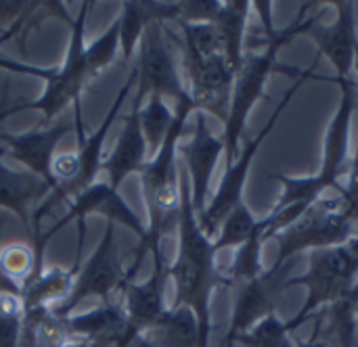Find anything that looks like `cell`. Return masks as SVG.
Returning <instances> with one entry per match:
<instances>
[{"mask_svg": "<svg viewBox=\"0 0 358 347\" xmlns=\"http://www.w3.org/2000/svg\"><path fill=\"white\" fill-rule=\"evenodd\" d=\"M357 318H358V302H357Z\"/></svg>", "mask_w": 358, "mask_h": 347, "instance_id": "44", "label": "cell"}, {"mask_svg": "<svg viewBox=\"0 0 358 347\" xmlns=\"http://www.w3.org/2000/svg\"><path fill=\"white\" fill-rule=\"evenodd\" d=\"M138 117H141V128H143V136L147 140V149L151 151V155L162 147L164 138L168 136L172 121H174V111L168 109L166 98L159 94H149L141 109H138Z\"/></svg>", "mask_w": 358, "mask_h": 347, "instance_id": "27", "label": "cell"}, {"mask_svg": "<svg viewBox=\"0 0 358 347\" xmlns=\"http://www.w3.org/2000/svg\"><path fill=\"white\" fill-rule=\"evenodd\" d=\"M358 281V258L346 247L315 249L308 258V270L300 276H292L285 283L287 287H306V300L300 312L285 323L287 331H298L310 316L323 308L331 306L338 300L346 297Z\"/></svg>", "mask_w": 358, "mask_h": 347, "instance_id": "6", "label": "cell"}, {"mask_svg": "<svg viewBox=\"0 0 358 347\" xmlns=\"http://www.w3.org/2000/svg\"><path fill=\"white\" fill-rule=\"evenodd\" d=\"M336 21L331 25L313 23L306 31L315 44L319 46V54L327 57L336 69V80H355V61H357V23H355V2L350 0H334Z\"/></svg>", "mask_w": 358, "mask_h": 347, "instance_id": "16", "label": "cell"}, {"mask_svg": "<svg viewBox=\"0 0 358 347\" xmlns=\"http://www.w3.org/2000/svg\"><path fill=\"white\" fill-rule=\"evenodd\" d=\"M80 266H71V268H48L42 270L40 274H36L21 291V302H23V310H36V308H52L57 304H61L78 276Z\"/></svg>", "mask_w": 358, "mask_h": 347, "instance_id": "23", "label": "cell"}, {"mask_svg": "<svg viewBox=\"0 0 358 347\" xmlns=\"http://www.w3.org/2000/svg\"><path fill=\"white\" fill-rule=\"evenodd\" d=\"M65 347H90V346H88L86 341H82V339H80V341H67V346Z\"/></svg>", "mask_w": 358, "mask_h": 347, "instance_id": "42", "label": "cell"}, {"mask_svg": "<svg viewBox=\"0 0 358 347\" xmlns=\"http://www.w3.org/2000/svg\"><path fill=\"white\" fill-rule=\"evenodd\" d=\"M252 8H256V10H258V15H260V19H262L264 42H266V40H271V38L277 34V29H275V25H273V2H268V0L252 2Z\"/></svg>", "mask_w": 358, "mask_h": 347, "instance_id": "36", "label": "cell"}, {"mask_svg": "<svg viewBox=\"0 0 358 347\" xmlns=\"http://www.w3.org/2000/svg\"><path fill=\"white\" fill-rule=\"evenodd\" d=\"M52 191V186L27 172V170H13L2 161L0 153V207L8 209L23 226L27 239H34L31 230V205L38 201V205L46 199V195ZM36 205V207H38Z\"/></svg>", "mask_w": 358, "mask_h": 347, "instance_id": "21", "label": "cell"}, {"mask_svg": "<svg viewBox=\"0 0 358 347\" xmlns=\"http://www.w3.org/2000/svg\"><path fill=\"white\" fill-rule=\"evenodd\" d=\"M355 220H358V214L346 197H321L292 226L275 237L279 247L275 266L294 262V258L302 251L346 245L352 239Z\"/></svg>", "mask_w": 358, "mask_h": 347, "instance_id": "4", "label": "cell"}, {"mask_svg": "<svg viewBox=\"0 0 358 347\" xmlns=\"http://www.w3.org/2000/svg\"><path fill=\"white\" fill-rule=\"evenodd\" d=\"M136 347H151V344H149L147 339H138V344H136Z\"/></svg>", "mask_w": 358, "mask_h": 347, "instance_id": "43", "label": "cell"}, {"mask_svg": "<svg viewBox=\"0 0 358 347\" xmlns=\"http://www.w3.org/2000/svg\"><path fill=\"white\" fill-rule=\"evenodd\" d=\"M220 0H180L176 23H214Z\"/></svg>", "mask_w": 358, "mask_h": 347, "instance_id": "34", "label": "cell"}, {"mask_svg": "<svg viewBox=\"0 0 358 347\" xmlns=\"http://www.w3.org/2000/svg\"><path fill=\"white\" fill-rule=\"evenodd\" d=\"M346 247H348V249H350V251H352V253L358 258V237H352V239L346 243Z\"/></svg>", "mask_w": 358, "mask_h": 347, "instance_id": "41", "label": "cell"}, {"mask_svg": "<svg viewBox=\"0 0 358 347\" xmlns=\"http://www.w3.org/2000/svg\"><path fill=\"white\" fill-rule=\"evenodd\" d=\"M168 264L153 266V272L143 283L124 287V312L128 318L126 339L130 344L143 339L168 312L166 308Z\"/></svg>", "mask_w": 358, "mask_h": 347, "instance_id": "18", "label": "cell"}, {"mask_svg": "<svg viewBox=\"0 0 358 347\" xmlns=\"http://www.w3.org/2000/svg\"><path fill=\"white\" fill-rule=\"evenodd\" d=\"M289 264L292 262L283 266L273 264L268 270L260 272L258 276L233 287L235 289L233 316H231V325H229L222 347H233L239 335L248 333L262 318L277 312V304L281 300V293L285 291Z\"/></svg>", "mask_w": 358, "mask_h": 347, "instance_id": "12", "label": "cell"}, {"mask_svg": "<svg viewBox=\"0 0 358 347\" xmlns=\"http://www.w3.org/2000/svg\"><path fill=\"white\" fill-rule=\"evenodd\" d=\"M317 65H319V57H317L315 63H313L308 69H304V71L298 75V80L287 88V92L283 94L281 103L277 105V109L273 111L271 119L264 124V128L260 130V134L254 136V138L239 151L237 159H235L231 165H227L224 176H222V180H220L216 193H214L212 199L208 201L203 214L197 218V220H199V226H201V230L206 232L208 239H212V241L216 239V235H218L220 224L224 222V218L231 214V209H233L235 205H239V203L243 201V189H245L248 176H250L252 163H254V159H256V153L260 151L262 142L266 140V136H268V134L273 132V128L277 126V121H279V117L283 115L285 107H289V103H292V98L296 96V92L302 88V84H304L308 77H313Z\"/></svg>", "mask_w": 358, "mask_h": 347, "instance_id": "9", "label": "cell"}, {"mask_svg": "<svg viewBox=\"0 0 358 347\" xmlns=\"http://www.w3.org/2000/svg\"><path fill=\"white\" fill-rule=\"evenodd\" d=\"M0 266L2 272L23 291V287L40 274L42 256L36 253L31 243H8L0 247Z\"/></svg>", "mask_w": 358, "mask_h": 347, "instance_id": "26", "label": "cell"}, {"mask_svg": "<svg viewBox=\"0 0 358 347\" xmlns=\"http://www.w3.org/2000/svg\"><path fill=\"white\" fill-rule=\"evenodd\" d=\"M308 4H302L298 17L294 23H289L283 29H277V34L264 42V50L248 54L243 59L241 69L235 73V82H233V92H231V103H229V115L224 121V130L220 134L222 142H224V155H227V165H231L237 155H239V140L245 132V124L250 119V113L254 109V105L264 98V88L268 82V75L277 63V54L279 50L289 44L296 36L306 34L315 21H319V17H310L306 19Z\"/></svg>", "mask_w": 358, "mask_h": 347, "instance_id": "3", "label": "cell"}, {"mask_svg": "<svg viewBox=\"0 0 358 347\" xmlns=\"http://www.w3.org/2000/svg\"><path fill=\"white\" fill-rule=\"evenodd\" d=\"M224 153V142L220 136H216L206 119V113L195 111V130L191 140L185 145L178 142V161L182 163L189 184H191V203L197 214V218L203 214L210 197V182L214 176V170L218 165L220 155Z\"/></svg>", "mask_w": 358, "mask_h": 347, "instance_id": "13", "label": "cell"}, {"mask_svg": "<svg viewBox=\"0 0 358 347\" xmlns=\"http://www.w3.org/2000/svg\"><path fill=\"white\" fill-rule=\"evenodd\" d=\"M178 249L168 266V279L174 281L172 308H189L195 314L199 329V347H210L212 335V293L216 287H227L224 274L216 268L214 241L206 237L191 203L189 176L178 161Z\"/></svg>", "mask_w": 358, "mask_h": 347, "instance_id": "1", "label": "cell"}, {"mask_svg": "<svg viewBox=\"0 0 358 347\" xmlns=\"http://www.w3.org/2000/svg\"><path fill=\"white\" fill-rule=\"evenodd\" d=\"M117 50H120V21L115 17L101 36H96L90 44H86V61H88L90 77L101 75L115 61Z\"/></svg>", "mask_w": 358, "mask_h": 347, "instance_id": "32", "label": "cell"}, {"mask_svg": "<svg viewBox=\"0 0 358 347\" xmlns=\"http://www.w3.org/2000/svg\"><path fill=\"white\" fill-rule=\"evenodd\" d=\"M235 344L241 347H294V341H289V331L277 312L268 314L248 333L239 335Z\"/></svg>", "mask_w": 358, "mask_h": 347, "instance_id": "31", "label": "cell"}, {"mask_svg": "<svg viewBox=\"0 0 358 347\" xmlns=\"http://www.w3.org/2000/svg\"><path fill=\"white\" fill-rule=\"evenodd\" d=\"M124 287H126V270L115 243V224L107 222L103 239L99 241L96 249L86 260V264L80 266L69 295L61 304L48 310L59 318H67L73 312V308H78L84 300L99 297L103 304H109L111 293L117 289L124 291Z\"/></svg>", "mask_w": 358, "mask_h": 347, "instance_id": "10", "label": "cell"}, {"mask_svg": "<svg viewBox=\"0 0 358 347\" xmlns=\"http://www.w3.org/2000/svg\"><path fill=\"white\" fill-rule=\"evenodd\" d=\"M65 329L69 337H80L90 347H130L126 339L128 318L124 306L120 304H101L84 314L67 316Z\"/></svg>", "mask_w": 358, "mask_h": 347, "instance_id": "20", "label": "cell"}, {"mask_svg": "<svg viewBox=\"0 0 358 347\" xmlns=\"http://www.w3.org/2000/svg\"><path fill=\"white\" fill-rule=\"evenodd\" d=\"M266 228H268V220H266V218L258 220V230H256V235H254L248 243H243L241 247H237L233 266H231V270L224 274L227 287L233 289V287H237V285H241V283H245V281L258 276L260 272H264L260 256H262V247H264V243H266Z\"/></svg>", "mask_w": 358, "mask_h": 347, "instance_id": "25", "label": "cell"}, {"mask_svg": "<svg viewBox=\"0 0 358 347\" xmlns=\"http://www.w3.org/2000/svg\"><path fill=\"white\" fill-rule=\"evenodd\" d=\"M71 130H76L73 124H52V126H38V128H31L21 134L0 132V145H4V149H0V153L2 155L8 153L27 172L44 178L55 191L57 182L52 178L50 165H52L55 151H57L59 142Z\"/></svg>", "mask_w": 358, "mask_h": 347, "instance_id": "17", "label": "cell"}, {"mask_svg": "<svg viewBox=\"0 0 358 347\" xmlns=\"http://www.w3.org/2000/svg\"><path fill=\"white\" fill-rule=\"evenodd\" d=\"M319 333H321V323L317 325L315 335H313L308 341H304V339H294V347H327V339L321 341V339H319Z\"/></svg>", "mask_w": 358, "mask_h": 347, "instance_id": "39", "label": "cell"}, {"mask_svg": "<svg viewBox=\"0 0 358 347\" xmlns=\"http://www.w3.org/2000/svg\"><path fill=\"white\" fill-rule=\"evenodd\" d=\"M258 230V220L254 218L252 209L241 201L239 205H235L231 209V214L224 218V222L220 224V230L214 239V249L216 253L220 249H229V247H241L243 243H248Z\"/></svg>", "mask_w": 358, "mask_h": 347, "instance_id": "28", "label": "cell"}, {"mask_svg": "<svg viewBox=\"0 0 358 347\" xmlns=\"http://www.w3.org/2000/svg\"><path fill=\"white\" fill-rule=\"evenodd\" d=\"M67 207H69L67 214L46 235H40V239H36V243L46 247V243L69 222H86L88 216H103L107 222L128 228L138 239V245L134 249V264L130 270H126V285L134 283V276L138 274L143 260L149 256V230H147V224H143V220L130 209V205L126 203L122 193L117 189H113L107 180H96L90 186H86L84 191H80L67 203Z\"/></svg>", "mask_w": 358, "mask_h": 347, "instance_id": "7", "label": "cell"}, {"mask_svg": "<svg viewBox=\"0 0 358 347\" xmlns=\"http://www.w3.org/2000/svg\"><path fill=\"white\" fill-rule=\"evenodd\" d=\"M134 69L138 73L136 92L143 98H147L149 94H159L164 98H172L176 105L191 98L189 90L180 80L164 23L147 25L138 42V61Z\"/></svg>", "mask_w": 358, "mask_h": 347, "instance_id": "11", "label": "cell"}, {"mask_svg": "<svg viewBox=\"0 0 358 347\" xmlns=\"http://www.w3.org/2000/svg\"><path fill=\"white\" fill-rule=\"evenodd\" d=\"M143 101L145 98L136 92L132 111L124 119L120 138H117L113 151L103 159V165H101V172L107 174V182L117 191L130 174H141V170L147 163L149 149H147V140L143 136L141 117H138V109H141Z\"/></svg>", "mask_w": 358, "mask_h": 347, "instance_id": "19", "label": "cell"}, {"mask_svg": "<svg viewBox=\"0 0 358 347\" xmlns=\"http://www.w3.org/2000/svg\"><path fill=\"white\" fill-rule=\"evenodd\" d=\"M0 69L6 71V73H19V75H31V77H38L42 82L50 80L55 67H38V65H29V63H23V61H17L4 52H0Z\"/></svg>", "mask_w": 358, "mask_h": 347, "instance_id": "35", "label": "cell"}, {"mask_svg": "<svg viewBox=\"0 0 358 347\" xmlns=\"http://www.w3.org/2000/svg\"><path fill=\"white\" fill-rule=\"evenodd\" d=\"M252 2L250 0H227L220 4V10L214 19V27L222 42L224 57L231 69L237 73L245 59V29L250 19Z\"/></svg>", "mask_w": 358, "mask_h": 347, "instance_id": "22", "label": "cell"}, {"mask_svg": "<svg viewBox=\"0 0 358 347\" xmlns=\"http://www.w3.org/2000/svg\"><path fill=\"white\" fill-rule=\"evenodd\" d=\"M151 347H199V329L189 308H168L162 320L143 337Z\"/></svg>", "mask_w": 358, "mask_h": 347, "instance_id": "24", "label": "cell"}, {"mask_svg": "<svg viewBox=\"0 0 358 347\" xmlns=\"http://www.w3.org/2000/svg\"><path fill=\"white\" fill-rule=\"evenodd\" d=\"M195 113L191 98L182 101L174 109V121L164 138L162 147L147 159L141 170L143 201L149 216V253L153 256V266L166 264L162 253V237L170 218L178 220V142L185 132L189 115Z\"/></svg>", "mask_w": 358, "mask_h": 347, "instance_id": "2", "label": "cell"}, {"mask_svg": "<svg viewBox=\"0 0 358 347\" xmlns=\"http://www.w3.org/2000/svg\"><path fill=\"white\" fill-rule=\"evenodd\" d=\"M4 98H6V90H4V94H2V103H0V124H2L6 117H10V115H15V113H21V111H23V105H21V103H15V105L6 107V105H4Z\"/></svg>", "mask_w": 358, "mask_h": 347, "instance_id": "40", "label": "cell"}, {"mask_svg": "<svg viewBox=\"0 0 358 347\" xmlns=\"http://www.w3.org/2000/svg\"><path fill=\"white\" fill-rule=\"evenodd\" d=\"M182 29V50L185 57L206 59L224 54L218 31L212 23H178Z\"/></svg>", "mask_w": 358, "mask_h": 347, "instance_id": "30", "label": "cell"}, {"mask_svg": "<svg viewBox=\"0 0 358 347\" xmlns=\"http://www.w3.org/2000/svg\"><path fill=\"white\" fill-rule=\"evenodd\" d=\"M23 302L19 295H0V347H19Z\"/></svg>", "mask_w": 358, "mask_h": 347, "instance_id": "33", "label": "cell"}, {"mask_svg": "<svg viewBox=\"0 0 358 347\" xmlns=\"http://www.w3.org/2000/svg\"><path fill=\"white\" fill-rule=\"evenodd\" d=\"M136 82H138V73L136 69L130 71V75L126 77L124 86L117 90L105 119L101 121V126L92 132V134H84V119H82V101L73 103V128H76V134H78V149H76V155H78V176L69 182V184H61L57 186L55 191H50L46 195V199L34 209L31 214V222H34V239L40 237V222L44 216L50 214V209L57 205V203H69L80 191H84L86 186H90L92 182H96V174L101 172V165H103V147H105V140H107V134L111 130V126L115 124V117L117 113L122 111L126 98L130 96L132 90H136ZM31 239V241H34Z\"/></svg>", "mask_w": 358, "mask_h": 347, "instance_id": "5", "label": "cell"}, {"mask_svg": "<svg viewBox=\"0 0 358 347\" xmlns=\"http://www.w3.org/2000/svg\"><path fill=\"white\" fill-rule=\"evenodd\" d=\"M2 230H4V220L0 218V239H2ZM0 295H19L21 297V289L2 272V266H0Z\"/></svg>", "mask_w": 358, "mask_h": 347, "instance_id": "38", "label": "cell"}, {"mask_svg": "<svg viewBox=\"0 0 358 347\" xmlns=\"http://www.w3.org/2000/svg\"><path fill=\"white\" fill-rule=\"evenodd\" d=\"M355 80L358 84V46H357V61H355ZM346 199L348 203L355 207V212L358 214V149L357 157L352 159V174H350V184L346 189Z\"/></svg>", "mask_w": 358, "mask_h": 347, "instance_id": "37", "label": "cell"}, {"mask_svg": "<svg viewBox=\"0 0 358 347\" xmlns=\"http://www.w3.org/2000/svg\"><path fill=\"white\" fill-rule=\"evenodd\" d=\"M342 94L338 109L331 117V124L325 134L323 142V163L317 172V176L325 182L329 191H338V195L346 197V189L338 182L342 176V170L346 168L348 151H350V126H352V115L358 101V84L357 80H344L338 82Z\"/></svg>", "mask_w": 358, "mask_h": 347, "instance_id": "15", "label": "cell"}, {"mask_svg": "<svg viewBox=\"0 0 358 347\" xmlns=\"http://www.w3.org/2000/svg\"><path fill=\"white\" fill-rule=\"evenodd\" d=\"M185 67L189 73L191 90L189 96L195 105V111L212 113L222 124L229 115V103L235 82V71L231 69L224 54L193 59L185 57Z\"/></svg>", "mask_w": 358, "mask_h": 347, "instance_id": "14", "label": "cell"}, {"mask_svg": "<svg viewBox=\"0 0 358 347\" xmlns=\"http://www.w3.org/2000/svg\"><path fill=\"white\" fill-rule=\"evenodd\" d=\"M92 2H82L78 15L69 23V44L65 50V59L59 67H55L50 80L44 82V90L36 101L21 103L23 111H40V126H50L59 113H63L69 105L82 101V90L90 80L88 61H86V21L90 15Z\"/></svg>", "mask_w": 358, "mask_h": 347, "instance_id": "8", "label": "cell"}, {"mask_svg": "<svg viewBox=\"0 0 358 347\" xmlns=\"http://www.w3.org/2000/svg\"><path fill=\"white\" fill-rule=\"evenodd\" d=\"M329 325V337L338 341V347H355L357 344V302L350 293L323 312Z\"/></svg>", "mask_w": 358, "mask_h": 347, "instance_id": "29", "label": "cell"}]
</instances>
